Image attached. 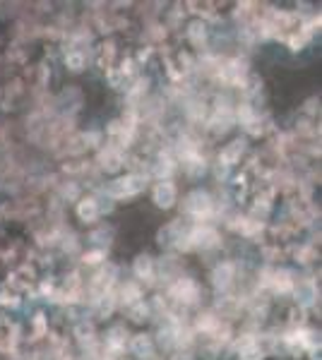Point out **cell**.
<instances>
[{
	"label": "cell",
	"instance_id": "1",
	"mask_svg": "<svg viewBox=\"0 0 322 360\" xmlns=\"http://www.w3.org/2000/svg\"><path fill=\"white\" fill-rule=\"evenodd\" d=\"M149 183V175H142V173H125L121 178H116L106 188V195L111 200H125V197H135L140 195Z\"/></svg>",
	"mask_w": 322,
	"mask_h": 360
},
{
	"label": "cell",
	"instance_id": "2",
	"mask_svg": "<svg viewBox=\"0 0 322 360\" xmlns=\"http://www.w3.org/2000/svg\"><path fill=\"white\" fill-rule=\"evenodd\" d=\"M183 211H185V216L202 223L209 216H214V200H211V195L207 190H192L183 200Z\"/></svg>",
	"mask_w": 322,
	"mask_h": 360
},
{
	"label": "cell",
	"instance_id": "3",
	"mask_svg": "<svg viewBox=\"0 0 322 360\" xmlns=\"http://www.w3.org/2000/svg\"><path fill=\"white\" fill-rule=\"evenodd\" d=\"M169 298H173L181 305H197L202 298V288L195 279H173V283L169 286Z\"/></svg>",
	"mask_w": 322,
	"mask_h": 360
},
{
	"label": "cell",
	"instance_id": "4",
	"mask_svg": "<svg viewBox=\"0 0 322 360\" xmlns=\"http://www.w3.org/2000/svg\"><path fill=\"white\" fill-rule=\"evenodd\" d=\"M188 230H190V223L185 219H173L156 233V243H159L161 248H176L178 240H181Z\"/></svg>",
	"mask_w": 322,
	"mask_h": 360
},
{
	"label": "cell",
	"instance_id": "5",
	"mask_svg": "<svg viewBox=\"0 0 322 360\" xmlns=\"http://www.w3.org/2000/svg\"><path fill=\"white\" fill-rule=\"evenodd\" d=\"M151 200H154V204H156L159 209H171V207H176V202H178V188H176V183H173V180H159V183L154 185V190H151Z\"/></svg>",
	"mask_w": 322,
	"mask_h": 360
},
{
	"label": "cell",
	"instance_id": "6",
	"mask_svg": "<svg viewBox=\"0 0 322 360\" xmlns=\"http://www.w3.org/2000/svg\"><path fill=\"white\" fill-rule=\"evenodd\" d=\"M211 286L219 290V293H226L236 283V264L233 262H219L209 274Z\"/></svg>",
	"mask_w": 322,
	"mask_h": 360
},
{
	"label": "cell",
	"instance_id": "7",
	"mask_svg": "<svg viewBox=\"0 0 322 360\" xmlns=\"http://www.w3.org/2000/svg\"><path fill=\"white\" fill-rule=\"evenodd\" d=\"M248 149V140H231L222 151H219V166L222 168H231L236 163H241V156Z\"/></svg>",
	"mask_w": 322,
	"mask_h": 360
},
{
	"label": "cell",
	"instance_id": "8",
	"mask_svg": "<svg viewBox=\"0 0 322 360\" xmlns=\"http://www.w3.org/2000/svg\"><path fill=\"white\" fill-rule=\"evenodd\" d=\"M125 154H123L121 147H116L113 142H109L106 147H101L99 149V163L101 168L106 170H121L123 166H125Z\"/></svg>",
	"mask_w": 322,
	"mask_h": 360
},
{
	"label": "cell",
	"instance_id": "9",
	"mask_svg": "<svg viewBox=\"0 0 322 360\" xmlns=\"http://www.w3.org/2000/svg\"><path fill=\"white\" fill-rule=\"evenodd\" d=\"M75 214L82 223H96L101 219V202L99 197H82L75 207Z\"/></svg>",
	"mask_w": 322,
	"mask_h": 360
},
{
	"label": "cell",
	"instance_id": "10",
	"mask_svg": "<svg viewBox=\"0 0 322 360\" xmlns=\"http://www.w3.org/2000/svg\"><path fill=\"white\" fill-rule=\"evenodd\" d=\"M132 274L140 283H154V276H156V262L151 260L149 255H137L135 262H132Z\"/></svg>",
	"mask_w": 322,
	"mask_h": 360
},
{
	"label": "cell",
	"instance_id": "11",
	"mask_svg": "<svg viewBox=\"0 0 322 360\" xmlns=\"http://www.w3.org/2000/svg\"><path fill=\"white\" fill-rule=\"evenodd\" d=\"M154 350H156L154 336H149V334H135V336H130L132 355H137V358H142V360H149V358H154Z\"/></svg>",
	"mask_w": 322,
	"mask_h": 360
},
{
	"label": "cell",
	"instance_id": "12",
	"mask_svg": "<svg viewBox=\"0 0 322 360\" xmlns=\"http://www.w3.org/2000/svg\"><path fill=\"white\" fill-rule=\"evenodd\" d=\"M142 283L140 281H125L121 286V290L116 293V300H118V308H130L137 300H142Z\"/></svg>",
	"mask_w": 322,
	"mask_h": 360
},
{
	"label": "cell",
	"instance_id": "13",
	"mask_svg": "<svg viewBox=\"0 0 322 360\" xmlns=\"http://www.w3.org/2000/svg\"><path fill=\"white\" fill-rule=\"evenodd\" d=\"M229 228L236 230V233H243L245 238H257L260 230L264 228V223L252 216H238V219H231L229 221Z\"/></svg>",
	"mask_w": 322,
	"mask_h": 360
},
{
	"label": "cell",
	"instance_id": "14",
	"mask_svg": "<svg viewBox=\"0 0 322 360\" xmlns=\"http://www.w3.org/2000/svg\"><path fill=\"white\" fill-rule=\"evenodd\" d=\"M224 327V322H222V317L219 315H214V312H204V315H197V320H195V334L197 331H202V334H207V336H214L217 331Z\"/></svg>",
	"mask_w": 322,
	"mask_h": 360
},
{
	"label": "cell",
	"instance_id": "15",
	"mask_svg": "<svg viewBox=\"0 0 322 360\" xmlns=\"http://www.w3.org/2000/svg\"><path fill=\"white\" fill-rule=\"evenodd\" d=\"M147 87H149V80H147V77H137V80H135L130 87L125 89V94H128V101L132 103L130 108H137V103H140V101H144Z\"/></svg>",
	"mask_w": 322,
	"mask_h": 360
},
{
	"label": "cell",
	"instance_id": "16",
	"mask_svg": "<svg viewBox=\"0 0 322 360\" xmlns=\"http://www.w3.org/2000/svg\"><path fill=\"white\" fill-rule=\"evenodd\" d=\"M188 39L195 48H202L204 43H207V24L202 20H192L188 24Z\"/></svg>",
	"mask_w": 322,
	"mask_h": 360
},
{
	"label": "cell",
	"instance_id": "17",
	"mask_svg": "<svg viewBox=\"0 0 322 360\" xmlns=\"http://www.w3.org/2000/svg\"><path fill=\"white\" fill-rule=\"evenodd\" d=\"M65 68L70 72H82L87 68V53L82 48H70L65 53Z\"/></svg>",
	"mask_w": 322,
	"mask_h": 360
},
{
	"label": "cell",
	"instance_id": "18",
	"mask_svg": "<svg viewBox=\"0 0 322 360\" xmlns=\"http://www.w3.org/2000/svg\"><path fill=\"white\" fill-rule=\"evenodd\" d=\"M125 315H128V320L130 322H147L151 317L149 315V305L144 303V300H137L135 305H130V308H125Z\"/></svg>",
	"mask_w": 322,
	"mask_h": 360
},
{
	"label": "cell",
	"instance_id": "19",
	"mask_svg": "<svg viewBox=\"0 0 322 360\" xmlns=\"http://www.w3.org/2000/svg\"><path fill=\"white\" fill-rule=\"evenodd\" d=\"M96 53H99V65L101 68L106 65V70H111V63H113V58H116V53H118V50H116V43H113L111 39L101 41V46H99Z\"/></svg>",
	"mask_w": 322,
	"mask_h": 360
},
{
	"label": "cell",
	"instance_id": "20",
	"mask_svg": "<svg viewBox=\"0 0 322 360\" xmlns=\"http://www.w3.org/2000/svg\"><path fill=\"white\" fill-rule=\"evenodd\" d=\"M185 113H188V118H190L192 123H202L204 115H207V103H204V101H188Z\"/></svg>",
	"mask_w": 322,
	"mask_h": 360
},
{
	"label": "cell",
	"instance_id": "21",
	"mask_svg": "<svg viewBox=\"0 0 322 360\" xmlns=\"http://www.w3.org/2000/svg\"><path fill=\"white\" fill-rule=\"evenodd\" d=\"M233 118H236L243 125V128H245L248 123H252V120L257 118V110L252 108L250 103H238V108L233 110Z\"/></svg>",
	"mask_w": 322,
	"mask_h": 360
},
{
	"label": "cell",
	"instance_id": "22",
	"mask_svg": "<svg viewBox=\"0 0 322 360\" xmlns=\"http://www.w3.org/2000/svg\"><path fill=\"white\" fill-rule=\"evenodd\" d=\"M20 305H22L20 293H15V290H10V288L0 290V308H10V310H15V308H20Z\"/></svg>",
	"mask_w": 322,
	"mask_h": 360
},
{
	"label": "cell",
	"instance_id": "23",
	"mask_svg": "<svg viewBox=\"0 0 322 360\" xmlns=\"http://www.w3.org/2000/svg\"><path fill=\"white\" fill-rule=\"evenodd\" d=\"M106 262V250L103 248H96V250H89L82 255V264H87V267H99Z\"/></svg>",
	"mask_w": 322,
	"mask_h": 360
},
{
	"label": "cell",
	"instance_id": "24",
	"mask_svg": "<svg viewBox=\"0 0 322 360\" xmlns=\"http://www.w3.org/2000/svg\"><path fill=\"white\" fill-rule=\"evenodd\" d=\"M106 80H109V84H111L113 89H128V84H130V80H125L118 70H106Z\"/></svg>",
	"mask_w": 322,
	"mask_h": 360
},
{
	"label": "cell",
	"instance_id": "25",
	"mask_svg": "<svg viewBox=\"0 0 322 360\" xmlns=\"http://www.w3.org/2000/svg\"><path fill=\"white\" fill-rule=\"evenodd\" d=\"M34 339H41L43 334H48V320H46V315L43 312H36L34 315Z\"/></svg>",
	"mask_w": 322,
	"mask_h": 360
},
{
	"label": "cell",
	"instance_id": "26",
	"mask_svg": "<svg viewBox=\"0 0 322 360\" xmlns=\"http://www.w3.org/2000/svg\"><path fill=\"white\" fill-rule=\"evenodd\" d=\"M264 358V350L260 348V343H255V346H248V348H243L238 353V360H262Z\"/></svg>",
	"mask_w": 322,
	"mask_h": 360
},
{
	"label": "cell",
	"instance_id": "27",
	"mask_svg": "<svg viewBox=\"0 0 322 360\" xmlns=\"http://www.w3.org/2000/svg\"><path fill=\"white\" fill-rule=\"evenodd\" d=\"M178 63H181V72L185 75V72H192L195 68H197V60L192 58L188 50H178Z\"/></svg>",
	"mask_w": 322,
	"mask_h": 360
},
{
	"label": "cell",
	"instance_id": "28",
	"mask_svg": "<svg viewBox=\"0 0 322 360\" xmlns=\"http://www.w3.org/2000/svg\"><path fill=\"white\" fill-rule=\"evenodd\" d=\"M89 238H91V243H96V245H109L111 238H113V230L106 228V226H101L99 230H94V233H91Z\"/></svg>",
	"mask_w": 322,
	"mask_h": 360
},
{
	"label": "cell",
	"instance_id": "29",
	"mask_svg": "<svg viewBox=\"0 0 322 360\" xmlns=\"http://www.w3.org/2000/svg\"><path fill=\"white\" fill-rule=\"evenodd\" d=\"M293 255H296V262H303V264H308V262L315 260V250H312L310 245H298V248L293 250Z\"/></svg>",
	"mask_w": 322,
	"mask_h": 360
},
{
	"label": "cell",
	"instance_id": "30",
	"mask_svg": "<svg viewBox=\"0 0 322 360\" xmlns=\"http://www.w3.org/2000/svg\"><path fill=\"white\" fill-rule=\"evenodd\" d=\"M308 41H310V39H308V36H303L301 31H293L291 36H289V41H286V43H289V48H291V50H301L303 46L308 43Z\"/></svg>",
	"mask_w": 322,
	"mask_h": 360
},
{
	"label": "cell",
	"instance_id": "31",
	"mask_svg": "<svg viewBox=\"0 0 322 360\" xmlns=\"http://www.w3.org/2000/svg\"><path fill=\"white\" fill-rule=\"evenodd\" d=\"M61 197H65V200H77V197H80V188H77L75 183H70V185L65 183L61 188Z\"/></svg>",
	"mask_w": 322,
	"mask_h": 360
},
{
	"label": "cell",
	"instance_id": "32",
	"mask_svg": "<svg viewBox=\"0 0 322 360\" xmlns=\"http://www.w3.org/2000/svg\"><path fill=\"white\" fill-rule=\"evenodd\" d=\"M151 55H154V48H151V46H144V48H137V53H135L132 60H135L137 65H142V63H147Z\"/></svg>",
	"mask_w": 322,
	"mask_h": 360
},
{
	"label": "cell",
	"instance_id": "33",
	"mask_svg": "<svg viewBox=\"0 0 322 360\" xmlns=\"http://www.w3.org/2000/svg\"><path fill=\"white\" fill-rule=\"evenodd\" d=\"M147 34H149L151 39H156V41L166 39V24H164V27H161V24H154V27H151V29L147 31Z\"/></svg>",
	"mask_w": 322,
	"mask_h": 360
},
{
	"label": "cell",
	"instance_id": "34",
	"mask_svg": "<svg viewBox=\"0 0 322 360\" xmlns=\"http://www.w3.org/2000/svg\"><path fill=\"white\" fill-rule=\"evenodd\" d=\"M84 168H87V166H84L82 161H70V163H65V166H63L65 173H82Z\"/></svg>",
	"mask_w": 322,
	"mask_h": 360
},
{
	"label": "cell",
	"instance_id": "35",
	"mask_svg": "<svg viewBox=\"0 0 322 360\" xmlns=\"http://www.w3.org/2000/svg\"><path fill=\"white\" fill-rule=\"evenodd\" d=\"M264 257H267V262H277V257H282L279 245H274V248H264Z\"/></svg>",
	"mask_w": 322,
	"mask_h": 360
},
{
	"label": "cell",
	"instance_id": "36",
	"mask_svg": "<svg viewBox=\"0 0 322 360\" xmlns=\"http://www.w3.org/2000/svg\"><path fill=\"white\" fill-rule=\"evenodd\" d=\"M39 290H41V295H43V298H50V295H53V283H50V281H41L39 283Z\"/></svg>",
	"mask_w": 322,
	"mask_h": 360
},
{
	"label": "cell",
	"instance_id": "37",
	"mask_svg": "<svg viewBox=\"0 0 322 360\" xmlns=\"http://www.w3.org/2000/svg\"><path fill=\"white\" fill-rule=\"evenodd\" d=\"M171 360H195V358H192L190 353H183V350H178V353H176Z\"/></svg>",
	"mask_w": 322,
	"mask_h": 360
},
{
	"label": "cell",
	"instance_id": "38",
	"mask_svg": "<svg viewBox=\"0 0 322 360\" xmlns=\"http://www.w3.org/2000/svg\"><path fill=\"white\" fill-rule=\"evenodd\" d=\"M3 324H5V322H3V320H0V327H3Z\"/></svg>",
	"mask_w": 322,
	"mask_h": 360
},
{
	"label": "cell",
	"instance_id": "39",
	"mask_svg": "<svg viewBox=\"0 0 322 360\" xmlns=\"http://www.w3.org/2000/svg\"><path fill=\"white\" fill-rule=\"evenodd\" d=\"M116 360H118V358H116Z\"/></svg>",
	"mask_w": 322,
	"mask_h": 360
}]
</instances>
